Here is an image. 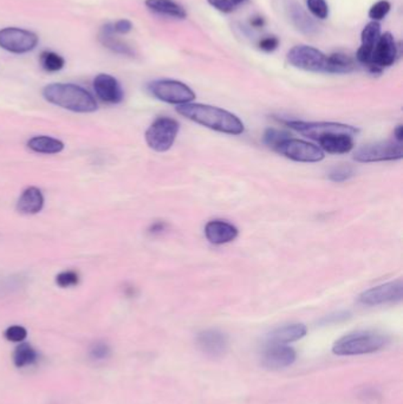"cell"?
Returning a JSON list of instances; mask_svg holds the SVG:
<instances>
[{
    "label": "cell",
    "instance_id": "7",
    "mask_svg": "<svg viewBox=\"0 0 403 404\" xmlns=\"http://www.w3.org/2000/svg\"><path fill=\"white\" fill-rule=\"evenodd\" d=\"M403 156L402 143L391 141L376 142L366 145L356 150L353 158L358 162H382V161H396Z\"/></svg>",
    "mask_w": 403,
    "mask_h": 404
},
{
    "label": "cell",
    "instance_id": "40",
    "mask_svg": "<svg viewBox=\"0 0 403 404\" xmlns=\"http://www.w3.org/2000/svg\"><path fill=\"white\" fill-rule=\"evenodd\" d=\"M244 1H245V0H231V3H232L234 6H236V5L241 4V3H244Z\"/></svg>",
    "mask_w": 403,
    "mask_h": 404
},
{
    "label": "cell",
    "instance_id": "34",
    "mask_svg": "<svg viewBox=\"0 0 403 404\" xmlns=\"http://www.w3.org/2000/svg\"><path fill=\"white\" fill-rule=\"evenodd\" d=\"M207 1L208 4L220 12L229 13L234 10V5L231 3V0H207Z\"/></svg>",
    "mask_w": 403,
    "mask_h": 404
},
{
    "label": "cell",
    "instance_id": "38",
    "mask_svg": "<svg viewBox=\"0 0 403 404\" xmlns=\"http://www.w3.org/2000/svg\"><path fill=\"white\" fill-rule=\"evenodd\" d=\"M394 140L395 141L401 142L402 143L403 140V127L399 125L396 129L394 130Z\"/></svg>",
    "mask_w": 403,
    "mask_h": 404
},
{
    "label": "cell",
    "instance_id": "31",
    "mask_svg": "<svg viewBox=\"0 0 403 404\" xmlns=\"http://www.w3.org/2000/svg\"><path fill=\"white\" fill-rule=\"evenodd\" d=\"M308 9L318 19L328 18L329 6L325 0H308Z\"/></svg>",
    "mask_w": 403,
    "mask_h": 404
},
{
    "label": "cell",
    "instance_id": "32",
    "mask_svg": "<svg viewBox=\"0 0 403 404\" xmlns=\"http://www.w3.org/2000/svg\"><path fill=\"white\" fill-rule=\"evenodd\" d=\"M79 281V275L74 271H65L59 273L56 278V283L61 288H70V286H75Z\"/></svg>",
    "mask_w": 403,
    "mask_h": 404
},
{
    "label": "cell",
    "instance_id": "15",
    "mask_svg": "<svg viewBox=\"0 0 403 404\" xmlns=\"http://www.w3.org/2000/svg\"><path fill=\"white\" fill-rule=\"evenodd\" d=\"M94 90L96 95L109 105H117L123 100L125 92L122 90L121 84L118 83L115 77L107 75V74H100L94 79Z\"/></svg>",
    "mask_w": 403,
    "mask_h": 404
},
{
    "label": "cell",
    "instance_id": "12",
    "mask_svg": "<svg viewBox=\"0 0 403 404\" xmlns=\"http://www.w3.org/2000/svg\"><path fill=\"white\" fill-rule=\"evenodd\" d=\"M402 288L401 279L382 284L376 288H371L363 292L360 296V301L362 304L368 305V306L400 301L402 299Z\"/></svg>",
    "mask_w": 403,
    "mask_h": 404
},
{
    "label": "cell",
    "instance_id": "35",
    "mask_svg": "<svg viewBox=\"0 0 403 404\" xmlns=\"http://www.w3.org/2000/svg\"><path fill=\"white\" fill-rule=\"evenodd\" d=\"M279 45L278 38L276 37H266L259 42V47L266 52H271L275 51Z\"/></svg>",
    "mask_w": 403,
    "mask_h": 404
},
{
    "label": "cell",
    "instance_id": "27",
    "mask_svg": "<svg viewBox=\"0 0 403 404\" xmlns=\"http://www.w3.org/2000/svg\"><path fill=\"white\" fill-rule=\"evenodd\" d=\"M41 64H42L43 69L49 72H56V71L62 70L65 64V61L62 56L59 54H54L51 51H44L41 54Z\"/></svg>",
    "mask_w": 403,
    "mask_h": 404
},
{
    "label": "cell",
    "instance_id": "9",
    "mask_svg": "<svg viewBox=\"0 0 403 404\" xmlns=\"http://www.w3.org/2000/svg\"><path fill=\"white\" fill-rule=\"evenodd\" d=\"M38 36L28 30L19 28H5L0 30V47L12 54H26L38 45Z\"/></svg>",
    "mask_w": 403,
    "mask_h": 404
},
{
    "label": "cell",
    "instance_id": "28",
    "mask_svg": "<svg viewBox=\"0 0 403 404\" xmlns=\"http://www.w3.org/2000/svg\"><path fill=\"white\" fill-rule=\"evenodd\" d=\"M355 176V169L347 164H342V166H337L333 167L330 173H329V179L333 181V182H344L348 180L351 179Z\"/></svg>",
    "mask_w": 403,
    "mask_h": 404
},
{
    "label": "cell",
    "instance_id": "25",
    "mask_svg": "<svg viewBox=\"0 0 403 404\" xmlns=\"http://www.w3.org/2000/svg\"><path fill=\"white\" fill-rule=\"evenodd\" d=\"M39 354L30 344H21L13 352V363L17 368L30 367L38 362Z\"/></svg>",
    "mask_w": 403,
    "mask_h": 404
},
{
    "label": "cell",
    "instance_id": "11",
    "mask_svg": "<svg viewBox=\"0 0 403 404\" xmlns=\"http://www.w3.org/2000/svg\"><path fill=\"white\" fill-rule=\"evenodd\" d=\"M285 123L297 133L305 135L315 141L331 133L350 134L353 136L358 133V130L355 127L342 125V123H333V122L287 121Z\"/></svg>",
    "mask_w": 403,
    "mask_h": 404
},
{
    "label": "cell",
    "instance_id": "37",
    "mask_svg": "<svg viewBox=\"0 0 403 404\" xmlns=\"http://www.w3.org/2000/svg\"><path fill=\"white\" fill-rule=\"evenodd\" d=\"M165 228V224L163 222H155L154 225L152 226L149 229L150 233H160L161 231Z\"/></svg>",
    "mask_w": 403,
    "mask_h": 404
},
{
    "label": "cell",
    "instance_id": "24",
    "mask_svg": "<svg viewBox=\"0 0 403 404\" xmlns=\"http://www.w3.org/2000/svg\"><path fill=\"white\" fill-rule=\"evenodd\" d=\"M355 69V63L348 54H337L328 56L327 74H349Z\"/></svg>",
    "mask_w": 403,
    "mask_h": 404
},
{
    "label": "cell",
    "instance_id": "18",
    "mask_svg": "<svg viewBox=\"0 0 403 404\" xmlns=\"http://www.w3.org/2000/svg\"><path fill=\"white\" fill-rule=\"evenodd\" d=\"M320 149L329 154H347L353 148V135L345 133H331L318 138Z\"/></svg>",
    "mask_w": 403,
    "mask_h": 404
},
{
    "label": "cell",
    "instance_id": "5",
    "mask_svg": "<svg viewBox=\"0 0 403 404\" xmlns=\"http://www.w3.org/2000/svg\"><path fill=\"white\" fill-rule=\"evenodd\" d=\"M150 94L169 105H187L196 100V94L188 85L175 79H158L148 85Z\"/></svg>",
    "mask_w": 403,
    "mask_h": 404
},
{
    "label": "cell",
    "instance_id": "2",
    "mask_svg": "<svg viewBox=\"0 0 403 404\" xmlns=\"http://www.w3.org/2000/svg\"><path fill=\"white\" fill-rule=\"evenodd\" d=\"M43 96L52 105L75 113H92L97 110V102L92 94L75 84H49L43 90Z\"/></svg>",
    "mask_w": 403,
    "mask_h": 404
},
{
    "label": "cell",
    "instance_id": "16",
    "mask_svg": "<svg viewBox=\"0 0 403 404\" xmlns=\"http://www.w3.org/2000/svg\"><path fill=\"white\" fill-rule=\"evenodd\" d=\"M205 235L214 245H224L238 237V228L224 220H212L205 227Z\"/></svg>",
    "mask_w": 403,
    "mask_h": 404
},
{
    "label": "cell",
    "instance_id": "26",
    "mask_svg": "<svg viewBox=\"0 0 403 404\" xmlns=\"http://www.w3.org/2000/svg\"><path fill=\"white\" fill-rule=\"evenodd\" d=\"M291 19L295 24L296 28L304 32V34H312L317 30L315 21L309 17L308 14L303 11L300 6H292L291 8Z\"/></svg>",
    "mask_w": 403,
    "mask_h": 404
},
{
    "label": "cell",
    "instance_id": "22",
    "mask_svg": "<svg viewBox=\"0 0 403 404\" xmlns=\"http://www.w3.org/2000/svg\"><path fill=\"white\" fill-rule=\"evenodd\" d=\"M146 6L150 11L161 16H168L178 19H185L187 17V12L174 0H146Z\"/></svg>",
    "mask_w": 403,
    "mask_h": 404
},
{
    "label": "cell",
    "instance_id": "14",
    "mask_svg": "<svg viewBox=\"0 0 403 404\" xmlns=\"http://www.w3.org/2000/svg\"><path fill=\"white\" fill-rule=\"evenodd\" d=\"M296 361V351L285 344H269L262 354V364L267 369L277 370L290 367Z\"/></svg>",
    "mask_w": 403,
    "mask_h": 404
},
{
    "label": "cell",
    "instance_id": "30",
    "mask_svg": "<svg viewBox=\"0 0 403 404\" xmlns=\"http://www.w3.org/2000/svg\"><path fill=\"white\" fill-rule=\"evenodd\" d=\"M391 9V5L388 0H380L370 8L369 18H371L373 21H382Z\"/></svg>",
    "mask_w": 403,
    "mask_h": 404
},
{
    "label": "cell",
    "instance_id": "8",
    "mask_svg": "<svg viewBox=\"0 0 403 404\" xmlns=\"http://www.w3.org/2000/svg\"><path fill=\"white\" fill-rule=\"evenodd\" d=\"M287 62L292 67L311 72H327L328 69V56L313 46H293L287 52Z\"/></svg>",
    "mask_w": 403,
    "mask_h": 404
},
{
    "label": "cell",
    "instance_id": "4",
    "mask_svg": "<svg viewBox=\"0 0 403 404\" xmlns=\"http://www.w3.org/2000/svg\"><path fill=\"white\" fill-rule=\"evenodd\" d=\"M272 148L296 162H320L324 158V151L320 147L303 140L289 138V135L280 138Z\"/></svg>",
    "mask_w": 403,
    "mask_h": 404
},
{
    "label": "cell",
    "instance_id": "13",
    "mask_svg": "<svg viewBox=\"0 0 403 404\" xmlns=\"http://www.w3.org/2000/svg\"><path fill=\"white\" fill-rule=\"evenodd\" d=\"M196 344L206 356L218 359L229 349V338L219 330H205L198 334Z\"/></svg>",
    "mask_w": 403,
    "mask_h": 404
},
{
    "label": "cell",
    "instance_id": "39",
    "mask_svg": "<svg viewBox=\"0 0 403 404\" xmlns=\"http://www.w3.org/2000/svg\"><path fill=\"white\" fill-rule=\"evenodd\" d=\"M262 24H264V21H262V18H257V19L252 21V25L256 26V28H260Z\"/></svg>",
    "mask_w": 403,
    "mask_h": 404
},
{
    "label": "cell",
    "instance_id": "21",
    "mask_svg": "<svg viewBox=\"0 0 403 404\" xmlns=\"http://www.w3.org/2000/svg\"><path fill=\"white\" fill-rule=\"evenodd\" d=\"M116 34V32L114 31V25H112V23H108V24L102 26L99 39H100L102 45L105 46L107 49L112 50V52L133 57L134 54H135V51L128 44H125L121 39H118Z\"/></svg>",
    "mask_w": 403,
    "mask_h": 404
},
{
    "label": "cell",
    "instance_id": "29",
    "mask_svg": "<svg viewBox=\"0 0 403 404\" xmlns=\"http://www.w3.org/2000/svg\"><path fill=\"white\" fill-rule=\"evenodd\" d=\"M112 350L109 348L108 344L104 342H96L92 344L90 350H89V357L95 362H101V361H105L110 357Z\"/></svg>",
    "mask_w": 403,
    "mask_h": 404
},
{
    "label": "cell",
    "instance_id": "3",
    "mask_svg": "<svg viewBox=\"0 0 403 404\" xmlns=\"http://www.w3.org/2000/svg\"><path fill=\"white\" fill-rule=\"evenodd\" d=\"M388 338L375 331H358L338 339L333 346L337 356H358L381 350L386 345Z\"/></svg>",
    "mask_w": 403,
    "mask_h": 404
},
{
    "label": "cell",
    "instance_id": "6",
    "mask_svg": "<svg viewBox=\"0 0 403 404\" xmlns=\"http://www.w3.org/2000/svg\"><path fill=\"white\" fill-rule=\"evenodd\" d=\"M179 129V122L174 118L160 117L146 131L147 145L158 153L167 151L174 145Z\"/></svg>",
    "mask_w": 403,
    "mask_h": 404
},
{
    "label": "cell",
    "instance_id": "10",
    "mask_svg": "<svg viewBox=\"0 0 403 404\" xmlns=\"http://www.w3.org/2000/svg\"><path fill=\"white\" fill-rule=\"evenodd\" d=\"M397 59V46L391 32L381 34L374 49L370 54L369 63L366 67L371 72H381L383 69L394 64Z\"/></svg>",
    "mask_w": 403,
    "mask_h": 404
},
{
    "label": "cell",
    "instance_id": "1",
    "mask_svg": "<svg viewBox=\"0 0 403 404\" xmlns=\"http://www.w3.org/2000/svg\"><path fill=\"white\" fill-rule=\"evenodd\" d=\"M176 110L188 120L219 133L240 135L245 129L244 123L236 115L213 105L187 103L179 105Z\"/></svg>",
    "mask_w": 403,
    "mask_h": 404
},
{
    "label": "cell",
    "instance_id": "36",
    "mask_svg": "<svg viewBox=\"0 0 403 404\" xmlns=\"http://www.w3.org/2000/svg\"><path fill=\"white\" fill-rule=\"evenodd\" d=\"M114 25V31L116 32V34H125L130 32L132 30H133V24H132V21H127V19H121V21H117L115 24H112Z\"/></svg>",
    "mask_w": 403,
    "mask_h": 404
},
{
    "label": "cell",
    "instance_id": "20",
    "mask_svg": "<svg viewBox=\"0 0 403 404\" xmlns=\"http://www.w3.org/2000/svg\"><path fill=\"white\" fill-rule=\"evenodd\" d=\"M307 334V328L303 324H290L273 330L267 336L269 344H287L302 339Z\"/></svg>",
    "mask_w": 403,
    "mask_h": 404
},
{
    "label": "cell",
    "instance_id": "19",
    "mask_svg": "<svg viewBox=\"0 0 403 404\" xmlns=\"http://www.w3.org/2000/svg\"><path fill=\"white\" fill-rule=\"evenodd\" d=\"M44 207V196L37 187L26 188L17 202V211L21 214L32 215L42 211Z\"/></svg>",
    "mask_w": 403,
    "mask_h": 404
},
{
    "label": "cell",
    "instance_id": "33",
    "mask_svg": "<svg viewBox=\"0 0 403 404\" xmlns=\"http://www.w3.org/2000/svg\"><path fill=\"white\" fill-rule=\"evenodd\" d=\"M28 336V331L25 328L21 326H10L5 331V338L10 342H23Z\"/></svg>",
    "mask_w": 403,
    "mask_h": 404
},
{
    "label": "cell",
    "instance_id": "23",
    "mask_svg": "<svg viewBox=\"0 0 403 404\" xmlns=\"http://www.w3.org/2000/svg\"><path fill=\"white\" fill-rule=\"evenodd\" d=\"M28 147L39 154H59L64 149V143L50 136H34L28 142Z\"/></svg>",
    "mask_w": 403,
    "mask_h": 404
},
{
    "label": "cell",
    "instance_id": "17",
    "mask_svg": "<svg viewBox=\"0 0 403 404\" xmlns=\"http://www.w3.org/2000/svg\"><path fill=\"white\" fill-rule=\"evenodd\" d=\"M381 34H381V25L378 21H370L369 24H366L362 31V45L358 49L356 57H358V62L363 64L364 67H366V64L369 63L371 51L376 45V43L378 42Z\"/></svg>",
    "mask_w": 403,
    "mask_h": 404
}]
</instances>
